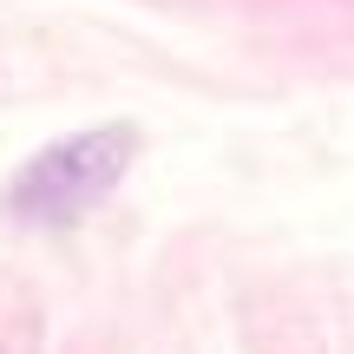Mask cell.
<instances>
[{
  "label": "cell",
  "instance_id": "obj_1",
  "mask_svg": "<svg viewBox=\"0 0 354 354\" xmlns=\"http://www.w3.org/2000/svg\"><path fill=\"white\" fill-rule=\"evenodd\" d=\"M138 158V125L112 118V125H92V131H73V138L46 145L7 190V210L33 230H66L79 216H92L105 197L118 190V177L131 171Z\"/></svg>",
  "mask_w": 354,
  "mask_h": 354
}]
</instances>
